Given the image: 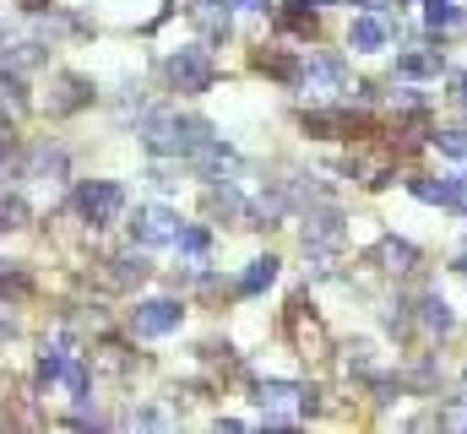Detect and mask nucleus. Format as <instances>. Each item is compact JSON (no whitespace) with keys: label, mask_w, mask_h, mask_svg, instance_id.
I'll return each mask as SVG.
<instances>
[{"label":"nucleus","mask_w":467,"mask_h":434,"mask_svg":"<svg viewBox=\"0 0 467 434\" xmlns=\"http://www.w3.org/2000/svg\"><path fill=\"white\" fill-rule=\"evenodd\" d=\"M141 141L158 158H191L196 147L213 141V125L207 119H191V114H174V108H158V114L141 119Z\"/></svg>","instance_id":"nucleus-1"},{"label":"nucleus","mask_w":467,"mask_h":434,"mask_svg":"<svg viewBox=\"0 0 467 434\" xmlns=\"http://www.w3.org/2000/svg\"><path fill=\"white\" fill-rule=\"evenodd\" d=\"M255 408L266 413V418H310L316 408H321V391H310V386H294V380H261L255 386Z\"/></svg>","instance_id":"nucleus-2"},{"label":"nucleus","mask_w":467,"mask_h":434,"mask_svg":"<svg viewBox=\"0 0 467 434\" xmlns=\"http://www.w3.org/2000/svg\"><path fill=\"white\" fill-rule=\"evenodd\" d=\"M163 77H169L174 93H207V88L218 82V60H213L202 44H185V49H174V55L163 60Z\"/></svg>","instance_id":"nucleus-3"},{"label":"nucleus","mask_w":467,"mask_h":434,"mask_svg":"<svg viewBox=\"0 0 467 434\" xmlns=\"http://www.w3.org/2000/svg\"><path fill=\"white\" fill-rule=\"evenodd\" d=\"M71 207H77V217H82L88 228H109V222H119V212H125V191H119L115 180H82L77 196H71Z\"/></svg>","instance_id":"nucleus-4"},{"label":"nucleus","mask_w":467,"mask_h":434,"mask_svg":"<svg viewBox=\"0 0 467 434\" xmlns=\"http://www.w3.org/2000/svg\"><path fill=\"white\" fill-rule=\"evenodd\" d=\"M283 326H288V342H294V353H299V358H327V353H332L327 326H321V315H316L305 299H294V305H288Z\"/></svg>","instance_id":"nucleus-5"},{"label":"nucleus","mask_w":467,"mask_h":434,"mask_svg":"<svg viewBox=\"0 0 467 434\" xmlns=\"http://www.w3.org/2000/svg\"><path fill=\"white\" fill-rule=\"evenodd\" d=\"M130 239H136L141 250L174 244V239H180V212H169V207H136V217H130Z\"/></svg>","instance_id":"nucleus-6"},{"label":"nucleus","mask_w":467,"mask_h":434,"mask_svg":"<svg viewBox=\"0 0 467 434\" xmlns=\"http://www.w3.org/2000/svg\"><path fill=\"white\" fill-rule=\"evenodd\" d=\"M180 321H185L180 299H141L130 310V331L136 336H169V331H180Z\"/></svg>","instance_id":"nucleus-7"},{"label":"nucleus","mask_w":467,"mask_h":434,"mask_svg":"<svg viewBox=\"0 0 467 434\" xmlns=\"http://www.w3.org/2000/svg\"><path fill=\"white\" fill-rule=\"evenodd\" d=\"M299 88H310V93H321V98H337V93H348V66L337 60V55H316L310 66H305V82Z\"/></svg>","instance_id":"nucleus-8"},{"label":"nucleus","mask_w":467,"mask_h":434,"mask_svg":"<svg viewBox=\"0 0 467 434\" xmlns=\"http://www.w3.org/2000/svg\"><path fill=\"white\" fill-rule=\"evenodd\" d=\"M93 104V82L77 77V71H60L55 77V98H49V114H77V108Z\"/></svg>","instance_id":"nucleus-9"},{"label":"nucleus","mask_w":467,"mask_h":434,"mask_svg":"<svg viewBox=\"0 0 467 434\" xmlns=\"http://www.w3.org/2000/svg\"><path fill=\"white\" fill-rule=\"evenodd\" d=\"M250 66H255L261 77H277V82H305V66H299L288 49H255Z\"/></svg>","instance_id":"nucleus-10"},{"label":"nucleus","mask_w":467,"mask_h":434,"mask_svg":"<svg viewBox=\"0 0 467 434\" xmlns=\"http://www.w3.org/2000/svg\"><path fill=\"white\" fill-rule=\"evenodd\" d=\"M109 266H115V272H109V283H115V288H141V283L152 277V261H147L141 250H125V255H115Z\"/></svg>","instance_id":"nucleus-11"},{"label":"nucleus","mask_w":467,"mask_h":434,"mask_svg":"<svg viewBox=\"0 0 467 434\" xmlns=\"http://www.w3.org/2000/svg\"><path fill=\"white\" fill-rule=\"evenodd\" d=\"M191 22H196L213 44L229 38V11H223V0H191Z\"/></svg>","instance_id":"nucleus-12"},{"label":"nucleus","mask_w":467,"mask_h":434,"mask_svg":"<svg viewBox=\"0 0 467 434\" xmlns=\"http://www.w3.org/2000/svg\"><path fill=\"white\" fill-rule=\"evenodd\" d=\"M375 261H380L386 272H397V277H402V272H413V266H419V250H413L408 239H380V244H375Z\"/></svg>","instance_id":"nucleus-13"},{"label":"nucleus","mask_w":467,"mask_h":434,"mask_svg":"<svg viewBox=\"0 0 467 434\" xmlns=\"http://www.w3.org/2000/svg\"><path fill=\"white\" fill-rule=\"evenodd\" d=\"M348 44L358 49V55H375V49L386 44V22H380V16H353Z\"/></svg>","instance_id":"nucleus-14"},{"label":"nucleus","mask_w":467,"mask_h":434,"mask_svg":"<svg viewBox=\"0 0 467 434\" xmlns=\"http://www.w3.org/2000/svg\"><path fill=\"white\" fill-rule=\"evenodd\" d=\"M272 283H277V255H255L239 277V294H266Z\"/></svg>","instance_id":"nucleus-15"},{"label":"nucleus","mask_w":467,"mask_h":434,"mask_svg":"<svg viewBox=\"0 0 467 434\" xmlns=\"http://www.w3.org/2000/svg\"><path fill=\"white\" fill-rule=\"evenodd\" d=\"M316 5L321 0H288V11H283V33H299V38H316Z\"/></svg>","instance_id":"nucleus-16"},{"label":"nucleus","mask_w":467,"mask_h":434,"mask_svg":"<svg viewBox=\"0 0 467 434\" xmlns=\"http://www.w3.org/2000/svg\"><path fill=\"white\" fill-rule=\"evenodd\" d=\"M391 174H397V163H391V158H353V180H358L364 191H380Z\"/></svg>","instance_id":"nucleus-17"},{"label":"nucleus","mask_w":467,"mask_h":434,"mask_svg":"<svg viewBox=\"0 0 467 434\" xmlns=\"http://www.w3.org/2000/svg\"><path fill=\"white\" fill-rule=\"evenodd\" d=\"M44 60V44H11V49H0V71H33Z\"/></svg>","instance_id":"nucleus-18"},{"label":"nucleus","mask_w":467,"mask_h":434,"mask_svg":"<svg viewBox=\"0 0 467 434\" xmlns=\"http://www.w3.org/2000/svg\"><path fill=\"white\" fill-rule=\"evenodd\" d=\"M419 321L430 326V331H451L457 315H451V305L441 299V294H424V305H419Z\"/></svg>","instance_id":"nucleus-19"},{"label":"nucleus","mask_w":467,"mask_h":434,"mask_svg":"<svg viewBox=\"0 0 467 434\" xmlns=\"http://www.w3.org/2000/svg\"><path fill=\"white\" fill-rule=\"evenodd\" d=\"M60 386L71 397H88V364H82V353H66L60 358Z\"/></svg>","instance_id":"nucleus-20"},{"label":"nucleus","mask_w":467,"mask_h":434,"mask_svg":"<svg viewBox=\"0 0 467 434\" xmlns=\"http://www.w3.org/2000/svg\"><path fill=\"white\" fill-rule=\"evenodd\" d=\"M27 222H33L27 202H22V196H5V191H0V233H16V228H27Z\"/></svg>","instance_id":"nucleus-21"},{"label":"nucleus","mask_w":467,"mask_h":434,"mask_svg":"<svg viewBox=\"0 0 467 434\" xmlns=\"http://www.w3.org/2000/svg\"><path fill=\"white\" fill-rule=\"evenodd\" d=\"M397 71H402V77H441V55L413 49V55H402V60H397Z\"/></svg>","instance_id":"nucleus-22"},{"label":"nucleus","mask_w":467,"mask_h":434,"mask_svg":"<svg viewBox=\"0 0 467 434\" xmlns=\"http://www.w3.org/2000/svg\"><path fill=\"white\" fill-rule=\"evenodd\" d=\"M174 244H180L191 261H207V250H213V233H207V228H185V222H180V239H174Z\"/></svg>","instance_id":"nucleus-23"},{"label":"nucleus","mask_w":467,"mask_h":434,"mask_svg":"<svg viewBox=\"0 0 467 434\" xmlns=\"http://www.w3.org/2000/svg\"><path fill=\"white\" fill-rule=\"evenodd\" d=\"M27 272H22V261H0V294H11V299H27Z\"/></svg>","instance_id":"nucleus-24"},{"label":"nucleus","mask_w":467,"mask_h":434,"mask_svg":"<svg viewBox=\"0 0 467 434\" xmlns=\"http://www.w3.org/2000/svg\"><path fill=\"white\" fill-rule=\"evenodd\" d=\"M16 169H22V147H16V136H11V125H5V130H0V185L16 180Z\"/></svg>","instance_id":"nucleus-25"},{"label":"nucleus","mask_w":467,"mask_h":434,"mask_svg":"<svg viewBox=\"0 0 467 434\" xmlns=\"http://www.w3.org/2000/svg\"><path fill=\"white\" fill-rule=\"evenodd\" d=\"M413 196L430 207H451V180H413Z\"/></svg>","instance_id":"nucleus-26"},{"label":"nucleus","mask_w":467,"mask_h":434,"mask_svg":"<svg viewBox=\"0 0 467 434\" xmlns=\"http://www.w3.org/2000/svg\"><path fill=\"white\" fill-rule=\"evenodd\" d=\"M424 22H430V27H457L462 16H457L451 0H424Z\"/></svg>","instance_id":"nucleus-27"},{"label":"nucleus","mask_w":467,"mask_h":434,"mask_svg":"<svg viewBox=\"0 0 467 434\" xmlns=\"http://www.w3.org/2000/svg\"><path fill=\"white\" fill-rule=\"evenodd\" d=\"M430 141H435L446 158H467V130H435Z\"/></svg>","instance_id":"nucleus-28"},{"label":"nucleus","mask_w":467,"mask_h":434,"mask_svg":"<svg viewBox=\"0 0 467 434\" xmlns=\"http://www.w3.org/2000/svg\"><path fill=\"white\" fill-rule=\"evenodd\" d=\"M441 424H446V429H467V391H462V397H451V402L441 408Z\"/></svg>","instance_id":"nucleus-29"},{"label":"nucleus","mask_w":467,"mask_h":434,"mask_svg":"<svg viewBox=\"0 0 467 434\" xmlns=\"http://www.w3.org/2000/svg\"><path fill=\"white\" fill-rule=\"evenodd\" d=\"M451 207L467 212V180H451Z\"/></svg>","instance_id":"nucleus-30"},{"label":"nucleus","mask_w":467,"mask_h":434,"mask_svg":"<svg viewBox=\"0 0 467 434\" xmlns=\"http://www.w3.org/2000/svg\"><path fill=\"white\" fill-rule=\"evenodd\" d=\"M451 88H457V104L467 108V71H457V77H451Z\"/></svg>","instance_id":"nucleus-31"},{"label":"nucleus","mask_w":467,"mask_h":434,"mask_svg":"<svg viewBox=\"0 0 467 434\" xmlns=\"http://www.w3.org/2000/svg\"><path fill=\"white\" fill-rule=\"evenodd\" d=\"M229 5H239V11H266V0H229Z\"/></svg>","instance_id":"nucleus-32"},{"label":"nucleus","mask_w":467,"mask_h":434,"mask_svg":"<svg viewBox=\"0 0 467 434\" xmlns=\"http://www.w3.org/2000/svg\"><path fill=\"white\" fill-rule=\"evenodd\" d=\"M22 11H49V0H22Z\"/></svg>","instance_id":"nucleus-33"},{"label":"nucleus","mask_w":467,"mask_h":434,"mask_svg":"<svg viewBox=\"0 0 467 434\" xmlns=\"http://www.w3.org/2000/svg\"><path fill=\"white\" fill-rule=\"evenodd\" d=\"M457 272H467V250H462V255H457Z\"/></svg>","instance_id":"nucleus-34"},{"label":"nucleus","mask_w":467,"mask_h":434,"mask_svg":"<svg viewBox=\"0 0 467 434\" xmlns=\"http://www.w3.org/2000/svg\"><path fill=\"white\" fill-rule=\"evenodd\" d=\"M358 5H386V0H358Z\"/></svg>","instance_id":"nucleus-35"}]
</instances>
